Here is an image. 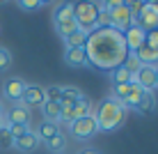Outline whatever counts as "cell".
Wrapping results in <instances>:
<instances>
[{
    "mask_svg": "<svg viewBox=\"0 0 158 154\" xmlns=\"http://www.w3.org/2000/svg\"><path fill=\"white\" fill-rule=\"evenodd\" d=\"M35 134H37V138H39V140L46 143V140H51L53 136H57L60 129H57V124H53V122H41L39 129H37Z\"/></svg>",
    "mask_w": 158,
    "mask_h": 154,
    "instance_id": "17",
    "label": "cell"
},
{
    "mask_svg": "<svg viewBox=\"0 0 158 154\" xmlns=\"http://www.w3.org/2000/svg\"><path fill=\"white\" fill-rule=\"evenodd\" d=\"M64 62H67L69 67H87V64H89V55H87L85 48H67Z\"/></svg>",
    "mask_w": 158,
    "mask_h": 154,
    "instance_id": "13",
    "label": "cell"
},
{
    "mask_svg": "<svg viewBox=\"0 0 158 154\" xmlns=\"http://www.w3.org/2000/svg\"><path fill=\"white\" fill-rule=\"evenodd\" d=\"M55 30H57V35L69 37V35H73V32L78 30V25H76L73 19H69V21H60V23H55Z\"/></svg>",
    "mask_w": 158,
    "mask_h": 154,
    "instance_id": "22",
    "label": "cell"
},
{
    "mask_svg": "<svg viewBox=\"0 0 158 154\" xmlns=\"http://www.w3.org/2000/svg\"><path fill=\"white\" fill-rule=\"evenodd\" d=\"M133 83H138L142 90L154 92V87H156V67H144V64H140L138 71L133 74Z\"/></svg>",
    "mask_w": 158,
    "mask_h": 154,
    "instance_id": "7",
    "label": "cell"
},
{
    "mask_svg": "<svg viewBox=\"0 0 158 154\" xmlns=\"http://www.w3.org/2000/svg\"><path fill=\"white\" fill-rule=\"evenodd\" d=\"M7 131H9V136H12V138L16 140V138H21V136L28 131V126H23V124H9V126H7Z\"/></svg>",
    "mask_w": 158,
    "mask_h": 154,
    "instance_id": "29",
    "label": "cell"
},
{
    "mask_svg": "<svg viewBox=\"0 0 158 154\" xmlns=\"http://www.w3.org/2000/svg\"><path fill=\"white\" fill-rule=\"evenodd\" d=\"M142 87H140L138 83H133V87H131V95H128V99L124 101V108H135V103H138V99L142 97Z\"/></svg>",
    "mask_w": 158,
    "mask_h": 154,
    "instance_id": "23",
    "label": "cell"
},
{
    "mask_svg": "<svg viewBox=\"0 0 158 154\" xmlns=\"http://www.w3.org/2000/svg\"><path fill=\"white\" fill-rule=\"evenodd\" d=\"M154 108H156V97H154V92L144 90L142 97L138 99V103H135L133 111H138V113H142V115H151V113H154Z\"/></svg>",
    "mask_w": 158,
    "mask_h": 154,
    "instance_id": "14",
    "label": "cell"
},
{
    "mask_svg": "<svg viewBox=\"0 0 158 154\" xmlns=\"http://www.w3.org/2000/svg\"><path fill=\"white\" fill-rule=\"evenodd\" d=\"M0 129H7V122H5V117L0 115Z\"/></svg>",
    "mask_w": 158,
    "mask_h": 154,
    "instance_id": "32",
    "label": "cell"
},
{
    "mask_svg": "<svg viewBox=\"0 0 158 154\" xmlns=\"http://www.w3.org/2000/svg\"><path fill=\"white\" fill-rule=\"evenodd\" d=\"M87 37H89V35H85L83 30H76L73 35L64 37V42H67V48H85V44H87Z\"/></svg>",
    "mask_w": 158,
    "mask_h": 154,
    "instance_id": "18",
    "label": "cell"
},
{
    "mask_svg": "<svg viewBox=\"0 0 158 154\" xmlns=\"http://www.w3.org/2000/svg\"><path fill=\"white\" fill-rule=\"evenodd\" d=\"M144 42H147V44H149V46H151V48H156V51H158V25H156V28H154V30H149V32H144Z\"/></svg>",
    "mask_w": 158,
    "mask_h": 154,
    "instance_id": "28",
    "label": "cell"
},
{
    "mask_svg": "<svg viewBox=\"0 0 158 154\" xmlns=\"http://www.w3.org/2000/svg\"><path fill=\"white\" fill-rule=\"evenodd\" d=\"M156 9H158V2H156Z\"/></svg>",
    "mask_w": 158,
    "mask_h": 154,
    "instance_id": "35",
    "label": "cell"
},
{
    "mask_svg": "<svg viewBox=\"0 0 158 154\" xmlns=\"http://www.w3.org/2000/svg\"><path fill=\"white\" fill-rule=\"evenodd\" d=\"M106 12L112 19V28L115 30H124L126 32L133 25V12H131V5L122 2V0H110L106 2Z\"/></svg>",
    "mask_w": 158,
    "mask_h": 154,
    "instance_id": "3",
    "label": "cell"
},
{
    "mask_svg": "<svg viewBox=\"0 0 158 154\" xmlns=\"http://www.w3.org/2000/svg\"><path fill=\"white\" fill-rule=\"evenodd\" d=\"M78 154H101L99 150H94V147H83V150H80Z\"/></svg>",
    "mask_w": 158,
    "mask_h": 154,
    "instance_id": "31",
    "label": "cell"
},
{
    "mask_svg": "<svg viewBox=\"0 0 158 154\" xmlns=\"http://www.w3.org/2000/svg\"><path fill=\"white\" fill-rule=\"evenodd\" d=\"M46 147H48L53 154H62L64 150H67V136H64V134L53 136L51 140H46Z\"/></svg>",
    "mask_w": 158,
    "mask_h": 154,
    "instance_id": "20",
    "label": "cell"
},
{
    "mask_svg": "<svg viewBox=\"0 0 158 154\" xmlns=\"http://www.w3.org/2000/svg\"><path fill=\"white\" fill-rule=\"evenodd\" d=\"M46 101V95H44V87L41 85H25V92H23V99H21V103H23L25 108L28 106H39Z\"/></svg>",
    "mask_w": 158,
    "mask_h": 154,
    "instance_id": "9",
    "label": "cell"
},
{
    "mask_svg": "<svg viewBox=\"0 0 158 154\" xmlns=\"http://www.w3.org/2000/svg\"><path fill=\"white\" fill-rule=\"evenodd\" d=\"M124 44H126V48L131 53H135L144 44V30H140L138 25H131V28L124 32Z\"/></svg>",
    "mask_w": 158,
    "mask_h": 154,
    "instance_id": "11",
    "label": "cell"
},
{
    "mask_svg": "<svg viewBox=\"0 0 158 154\" xmlns=\"http://www.w3.org/2000/svg\"><path fill=\"white\" fill-rule=\"evenodd\" d=\"M2 117H5V122L9 124H23V126H28L30 124V108H25L23 103H16V106H12L7 113H2Z\"/></svg>",
    "mask_w": 158,
    "mask_h": 154,
    "instance_id": "8",
    "label": "cell"
},
{
    "mask_svg": "<svg viewBox=\"0 0 158 154\" xmlns=\"http://www.w3.org/2000/svg\"><path fill=\"white\" fill-rule=\"evenodd\" d=\"M53 19H55V23L73 19V5H71V2H62V5H57V7H55V14H53Z\"/></svg>",
    "mask_w": 158,
    "mask_h": 154,
    "instance_id": "21",
    "label": "cell"
},
{
    "mask_svg": "<svg viewBox=\"0 0 158 154\" xmlns=\"http://www.w3.org/2000/svg\"><path fill=\"white\" fill-rule=\"evenodd\" d=\"M21 9H41L44 2H39V0H23V2H19Z\"/></svg>",
    "mask_w": 158,
    "mask_h": 154,
    "instance_id": "30",
    "label": "cell"
},
{
    "mask_svg": "<svg viewBox=\"0 0 158 154\" xmlns=\"http://www.w3.org/2000/svg\"><path fill=\"white\" fill-rule=\"evenodd\" d=\"M131 81H133V74L124 64L112 69V85H124V83H131Z\"/></svg>",
    "mask_w": 158,
    "mask_h": 154,
    "instance_id": "19",
    "label": "cell"
},
{
    "mask_svg": "<svg viewBox=\"0 0 158 154\" xmlns=\"http://www.w3.org/2000/svg\"><path fill=\"white\" fill-rule=\"evenodd\" d=\"M133 58L138 60V64H144V67H156V64H158V51L151 48L147 42L133 53Z\"/></svg>",
    "mask_w": 158,
    "mask_h": 154,
    "instance_id": "10",
    "label": "cell"
},
{
    "mask_svg": "<svg viewBox=\"0 0 158 154\" xmlns=\"http://www.w3.org/2000/svg\"><path fill=\"white\" fill-rule=\"evenodd\" d=\"M0 115H2V101H0Z\"/></svg>",
    "mask_w": 158,
    "mask_h": 154,
    "instance_id": "34",
    "label": "cell"
},
{
    "mask_svg": "<svg viewBox=\"0 0 158 154\" xmlns=\"http://www.w3.org/2000/svg\"><path fill=\"white\" fill-rule=\"evenodd\" d=\"M92 115H94V120H96L99 131H115L124 124V120H126V108H124V103L115 101L112 97H106V99L99 101V106L94 108Z\"/></svg>",
    "mask_w": 158,
    "mask_h": 154,
    "instance_id": "1",
    "label": "cell"
},
{
    "mask_svg": "<svg viewBox=\"0 0 158 154\" xmlns=\"http://www.w3.org/2000/svg\"><path fill=\"white\" fill-rule=\"evenodd\" d=\"M41 113H44V117H46V122H53V124L62 122V120H60L62 108H60V103H55V101H44L41 103Z\"/></svg>",
    "mask_w": 158,
    "mask_h": 154,
    "instance_id": "15",
    "label": "cell"
},
{
    "mask_svg": "<svg viewBox=\"0 0 158 154\" xmlns=\"http://www.w3.org/2000/svg\"><path fill=\"white\" fill-rule=\"evenodd\" d=\"M99 25H103V28H112V19L110 14L106 12V9H99V19H96V28Z\"/></svg>",
    "mask_w": 158,
    "mask_h": 154,
    "instance_id": "27",
    "label": "cell"
},
{
    "mask_svg": "<svg viewBox=\"0 0 158 154\" xmlns=\"http://www.w3.org/2000/svg\"><path fill=\"white\" fill-rule=\"evenodd\" d=\"M25 85H28V83H25L23 78H19V76H9V78H5V83H2V97L9 99V101H14V103H19L21 99H23Z\"/></svg>",
    "mask_w": 158,
    "mask_h": 154,
    "instance_id": "6",
    "label": "cell"
},
{
    "mask_svg": "<svg viewBox=\"0 0 158 154\" xmlns=\"http://www.w3.org/2000/svg\"><path fill=\"white\" fill-rule=\"evenodd\" d=\"M156 87H158V67H156Z\"/></svg>",
    "mask_w": 158,
    "mask_h": 154,
    "instance_id": "33",
    "label": "cell"
},
{
    "mask_svg": "<svg viewBox=\"0 0 158 154\" xmlns=\"http://www.w3.org/2000/svg\"><path fill=\"white\" fill-rule=\"evenodd\" d=\"M83 99V92L78 90V87H73V85H67V87H62V99H60V106H73L76 101H80Z\"/></svg>",
    "mask_w": 158,
    "mask_h": 154,
    "instance_id": "16",
    "label": "cell"
},
{
    "mask_svg": "<svg viewBox=\"0 0 158 154\" xmlns=\"http://www.w3.org/2000/svg\"><path fill=\"white\" fill-rule=\"evenodd\" d=\"M69 129H71V136H73L76 140H89V138H94V136L99 134V126H96L94 115H87V117L73 120V122L69 124Z\"/></svg>",
    "mask_w": 158,
    "mask_h": 154,
    "instance_id": "4",
    "label": "cell"
},
{
    "mask_svg": "<svg viewBox=\"0 0 158 154\" xmlns=\"http://www.w3.org/2000/svg\"><path fill=\"white\" fill-rule=\"evenodd\" d=\"M96 19H99V5L96 2L73 5V21L78 30H83L85 35H92V30H96Z\"/></svg>",
    "mask_w": 158,
    "mask_h": 154,
    "instance_id": "2",
    "label": "cell"
},
{
    "mask_svg": "<svg viewBox=\"0 0 158 154\" xmlns=\"http://www.w3.org/2000/svg\"><path fill=\"white\" fill-rule=\"evenodd\" d=\"M44 95H46V101H55V103H60V99H62V87H60V85L44 87Z\"/></svg>",
    "mask_w": 158,
    "mask_h": 154,
    "instance_id": "24",
    "label": "cell"
},
{
    "mask_svg": "<svg viewBox=\"0 0 158 154\" xmlns=\"http://www.w3.org/2000/svg\"><path fill=\"white\" fill-rule=\"evenodd\" d=\"M9 67H12V53L0 46V71H7Z\"/></svg>",
    "mask_w": 158,
    "mask_h": 154,
    "instance_id": "25",
    "label": "cell"
},
{
    "mask_svg": "<svg viewBox=\"0 0 158 154\" xmlns=\"http://www.w3.org/2000/svg\"><path fill=\"white\" fill-rule=\"evenodd\" d=\"M133 25H138L140 30L149 32L158 25V9H156V2H144L142 9L133 16Z\"/></svg>",
    "mask_w": 158,
    "mask_h": 154,
    "instance_id": "5",
    "label": "cell"
},
{
    "mask_svg": "<svg viewBox=\"0 0 158 154\" xmlns=\"http://www.w3.org/2000/svg\"><path fill=\"white\" fill-rule=\"evenodd\" d=\"M14 147L19 152H23V154H30V152H35L37 147H39V138H37V134L35 131H25L23 136H21V138H16L14 140Z\"/></svg>",
    "mask_w": 158,
    "mask_h": 154,
    "instance_id": "12",
    "label": "cell"
},
{
    "mask_svg": "<svg viewBox=\"0 0 158 154\" xmlns=\"http://www.w3.org/2000/svg\"><path fill=\"white\" fill-rule=\"evenodd\" d=\"M7 147H14V138L7 129H0V150H7Z\"/></svg>",
    "mask_w": 158,
    "mask_h": 154,
    "instance_id": "26",
    "label": "cell"
}]
</instances>
